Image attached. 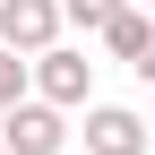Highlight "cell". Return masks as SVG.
<instances>
[{"mask_svg":"<svg viewBox=\"0 0 155 155\" xmlns=\"http://www.w3.org/2000/svg\"><path fill=\"white\" fill-rule=\"evenodd\" d=\"M26 95H35V104H52V112H78V104L95 95V61H86V52H69V43L35 52V61H26Z\"/></svg>","mask_w":155,"mask_h":155,"instance_id":"cell-1","label":"cell"},{"mask_svg":"<svg viewBox=\"0 0 155 155\" xmlns=\"http://www.w3.org/2000/svg\"><path fill=\"white\" fill-rule=\"evenodd\" d=\"M69 147V112H52V104H9L0 112V155H61Z\"/></svg>","mask_w":155,"mask_h":155,"instance_id":"cell-2","label":"cell"},{"mask_svg":"<svg viewBox=\"0 0 155 155\" xmlns=\"http://www.w3.org/2000/svg\"><path fill=\"white\" fill-rule=\"evenodd\" d=\"M61 43V0H0V52L35 61Z\"/></svg>","mask_w":155,"mask_h":155,"instance_id":"cell-3","label":"cell"},{"mask_svg":"<svg viewBox=\"0 0 155 155\" xmlns=\"http://www.w3.org/2000/svg\"><path fill=\"white\" fill-rule=\"evenodd\" d=\"M86 155H147V121L129 104H86Z\"/></svg>","mask_w":155,"mask_h":155,"instance_id":"cell-4","label":"cell"},{"mask_svg":"<svg viewBox=\"0 0 155 155\" xmlns=\"http://www.w3.org/2000/svg\"><path fill=\"white\" fill-rule=\"evenodd\" d=\"M95 35L112 43V61H129L138 78H155V26H147V9H138V0H129V9H112Z\"/></svg>","mask_w":155,"mask_h":155,"instance_id":"cell-5","label":"cell"},{"mask_svg":"<svg viewBox=\"0 0 155 155\" xmlns=\"http://www.w3.org/2000/svg\"><path fill=\"white\" fill-rule=\"evenodd\" d=\"M112 9H129V0H61V26H86V35H95Z\"/></svg>","mask_w":155,"mask_h":155,"instance_id":"cell-6","label":"cell"},{"mask_svg":"<svg viewBox=\"0 0 155 155\" xmlns=\"http://www.w3.org/2000/svg\"><path fill=\"white\" fill-rule=\"evenodd\" d=\"M9 104H26V61L0 52V112H9Z\"/></svg>","mask_w":155,"mask_h":155,"instance_id":"cell-7","label":"cell"}]
</instances>
